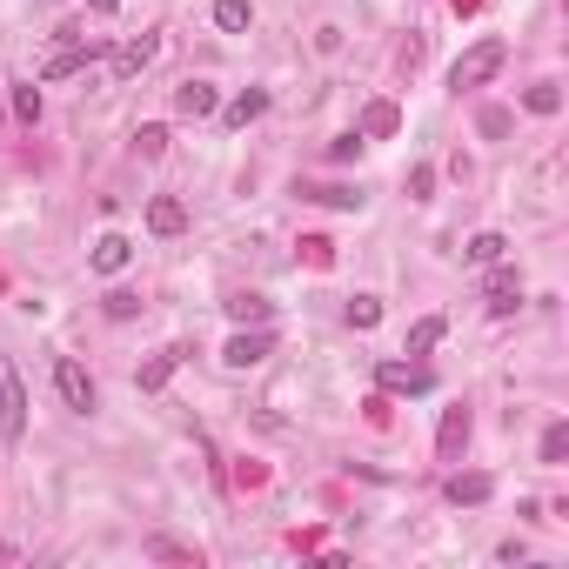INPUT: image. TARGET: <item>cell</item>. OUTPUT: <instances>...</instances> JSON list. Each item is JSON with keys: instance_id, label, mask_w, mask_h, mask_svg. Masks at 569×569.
I'll list each match as a JSON object with an SVG mask.
<instances>
[{"instance_id": "6da1fadb", "label": "cell", "mask_w": 569, "mask_h": 569, "mask_svg": "<svg viewBox=\"0 0 569 569\" xmlns=\"http://www.w3.org/2000/svg\"><path fill=\"white\" fill-rule=\"evenodd\" d=\"M503 61H509V47L496 41V34H489V41H476L456 67H449V88H456V94H462V88H482V81H489V74H496Z\"/></svg>"}, {"instance_id": "7a4b0ae2", "label": "cell", "mask_w": 569, "mask_h": 569, "mask_svg": "<svg viewBox=\"0 0 569 569\" xmlns=\"http://www.w3.org/2000/svg\"><path fill=\"white\" fill-rule=\"evenodd\" d=\"M21 429H27V389H21V369L0 355V436L21 442Z\"/></svg>"}, {"instance_id": "3957f363", "label": "cell", "mask_w": 569, "mask_h": 569, "mask_svg": "<svg viewBox=\"0 0 569 569\" xmlns=\"http://www.w3.org/2000/svg\"><path fill=\"white\" fill-rule=\"evenodd\" d=\"M268 355H275V335H268V322H255V329L241 322V335H228L221 362H228V369H255V362H268Z\"/></svg>"}, {"instance_id": "277c9868", "label": "cell", "mask_w": 569, "mask_h": 569, "mask_svg": "<svg viewBox=\"0 0 569 569\" xmlns=\"http://www.w3.org/2000/svg\"><path fill=\"white\" fill-rule=\"evenodd\" d=\"M375 382H382L389 395H429V389H436V375H429V362H422V355H409V362H382V369H375Z\"/></svg>"}, {"instance_id": "5b68a950", "label": "cell", "mask_w": 569, "mask_h": 569, "mask_svg": "<svg viewBox=\"0 0 569 569\" xmlns=\"http://www.w3.org/2000/svg\"><path fill=\"white\" fill-rule=\"evenodd\" d=\"M54 389H61V402L74 409V416H88V409H94V375L81 369L74 355H61V362H54Z\"/></svg>"}, {"instance_id": "8992f818", "label": "cell", "mask_w": 569, "mask_h": 569, "mask_svg": "<svg viewBox=\"0 0 569 569\" xmlns=\"http://www.w3.org/2000/svg\"><path fill=\"white\" fill-rule=\"evenodd\" d=\"M94 54H101V47H94L88 34H74V41H67V47H54V54H47L41 81H67V74H81V67L94 61Z\"/></svg>"}, {"instance_id": "52a82bcc", "label": "cell", "mask_w": 569, "mask_h": 569, "mask_svg": "<svg viewBox=\"0 0 569 569\" xmlns=\"http://www.w3.org/2000/svg\"><path fill=\"white\" fill-rule=\"evenodd\" d=\"M482 302H489V315H516V302H523V275L496 262V275L482 282Z\"/></svg>"}, {"instance_id": "ba28073f", "label": "cell", "mask_w": 569, "mask_h": 569, "mask_svg": "<svg viewBox=\"0 0 569 569\" xmlns=\"http://www.w3.org/2000/svg\"><path fill=\"white\" fill-rule=\"evenodd\" d=\"M215 108H221V94L208 88V81H181V88H175V114H181V121H208Z\"/></svg>"}, {"instance_id": "9c48e42d", "label": "cell", "mask_w": 569, "mask_h": 569, "mask_svg": "<svg viewBox=\"0 0 569 569\" xmlns=\"http://www.w3.org/2000/svg\"><path fill=\"white\" fill-rule=\"evenodd\" d=\"M489 496H496V482L482 476V469H456V476H449V503L456 509H476V503H489Z\"/></svg>"}, {"instance_id": "30bf717a", "label": "cell", "mask_w": 569, "mask_h": 569, "mask_svg": "<svg viewBox=\"0 0 569 569\" xmlns=\"http://www.w3.org/2000/svg\"><path fill=\"white\" fill-rule=\"evenodd\" d=\"M469 449V409H442V429H436V456L456 462Z\"/></svg>"}, {"instance_id": "8fae6325", "label": "cell", "mask_w": 569, "mask_h": 569, "mask_svg": "<svg viewBox=\"0 0 569 569\" xmlns=\"http://www.w3.org/2000/svg\"><path fill=\"white\" fill-rule=\"evenodd\" d=\"M134 262V241L128 235H101L94 241V275H121Z\"/></svg>"}, {"instance_id": "7c38bea8", "label": "cell", "mask_w": 569, "mask_h": 569, "mask_svg": "<svg viewBox=\"0 0 569 569\" xmlns=\"http://www.w3.org/2000/svg\"><path fill=\"white\" fill-rule=\"evenodd\" d=\"M148 228L154 235H181V228H188V208H181L175 195H154L148 201Z\"/></svg>"}, {"instance_id": "4fadbf2b", "label": "cell", "mask_w": 569, "mask_h": 569, "mask_svg": "<svg viewBox=\"0 0 569 569\" xmlns=\"http://www.w3.org/2000/svg\"><path fill=\"white\" fill-rule=\"evenodd\" d=\"M154 54H161V41H154V34H141V41H128V47H114V74L128 81V74H141Z\"/></svg>"}, {"instance_id": "5bb4252c", "label": "cell", "mask_w": 569, "mask_h": 569, "mask_svg": "<svg viewBox=\"0 0 569 569\" xmlns=\"http://www.w3.org/2000/svg\"><path fill=\"white\" fill-rule=\"evenodd\" d=\"M402 128V114H395V101H369V108H362V141H382V134H395Z\"/></svg>"}, {"instance_id": "9a60e30c", "label": "cell", "mask_w": 569, "mask_h": 569, "mask_svg": "<svg viewBox=\"0 0 569 569\" xmlns=\"http://www.w3.org/2000/svg\"><path fill=\"white\" fill-rule=\"evenodd\" d=\"M175 362H181V349H161V355H148V362H141V375H134V382H141V389H168V375H175Z\"/></svg>"}, {"instance_id": "2e32d148", "label": "cell", "mask_w": 569, "mask_h": 569, "mask_svg": "<svg viewBox=\"0 0 569 569\" xmlns=\"http://www.w3.org/2000/svg\"><path fill=\"white\" fill-rule=\"evenodd\" d=\"M221 114H228V128H248V121H262V114H268V94H262V88H248V94H235V101H228Z\"/></svg>"}, {"instance_id": "e0dca14e", "label": "cell", "mask_w": 569, "mask_h": 569, "mask_svg": "<svg viewBox=\"0 0 569 569\" xmlns=\"http://www.w3.org/2000/svg\"><path fill=\"white\" fill-rule=\"evenodd\" d=\"M462 255H469V262H482V268H496V262H503V255H509V241L496 235V228H482V235L469 241V248H462Z\"/></svg>"}, {"instance_id": "ac0fdd59", "label": "cell", "mask_w": 569, "mask_h": 569, "mask_svg": "<svg viewBox=\"0 0 569 569\" xmlns=\"http://www.w3.org/2000/svg\"><path fill=\"white\" fill-rule=\"evenodd\" d=\"M221 308H228L235 322H268V308H275V302H268V295H228Z\"/></svg>"}, {"instance_id": "d6986e66", "label": "cell", "mask_w": 569, "mask_h": 569, "mask_svg": "<svg viewBox=\"0 0 569 569\" xmlns=\"http://www.w3.org/2000/svg\"><path fill=\"white\" fill-rule=\"evenodd\" d=\"M436 342H442V315H422L416 329H409V349H402V355H429Z\"/></svg>"}, {"instance_id": "ffe728a7", "label": "cell", "mask_w": 569, "mask_h": 569, "mask_svg": "<svg viewBox=\"0 0 569 569\" xmlns=\"http://www.w3.org/2000/svg\"><path fill=\"white\" fill-rule=\"evenodd\" d=\"M248 21H255V7H248V0H215V27H228V34H241Z\"/></svg>"}, {"instance_id": "44dd1931", "label": "cell", "mask_w": 569, "mask_h": 569, "mask_svg": "<svg viewBox=\"0 0 569 569\" xmlns=\"http://www.w3.org/2000/svg\"><path fill=\"white\" fill-rule=\"evenodd\" d=\"M523 108H529V114H556V108H563V88H549V81H536V88L523 94Z\"/></svg>"}, {"instance_id": "7402d4cb", "label": "cell", "mask_w": 569, "mask_h": 569, "mask_svg": "<svg viewBox=\"0 0 569 569\" xmlns=\"http://www.w3.org/2000/svg\"><path fill=\"white\" fill-rule=\"evenodd\" d=\"M302 195L322 201V208H362V195H355V188H335V181H329V188H302Z\"/></svg>"}, {"instance_id": "603a6c76", "label": "cell", "mask_w": 569, "mask_h": 569, "mask_svg": "<svg viewBox=\"0 0 569 569\" xmlns=\"http://www.w3.org/2000/svg\"><path fill=\"white\" fill-rule=\"evenodd\" d=\"M375 322H382V302H375V295H355L349 302V329H375Z\"/></svg>"}, {"instance_id": "cb8c5ba5", "label": "cell", "mask_w": 569, "mask_h": 569, "mask_svg": "<svg viewBox=\"0 0 569 569\" xmlns=\"http://www.w3.org/2000/svg\"><path fill=\"white\" fill-rule=\"evenodd\" d=\"M569 456V422H549L543 429V462H563Z\"/></svg>"}, {"instance_id": "d4e9b609", "label": "cell", "mask_w": 569, "mask_h": 569, "mask_svg": "<svg viewBox=\"0 0 569 569\" xmlns=\"http://www.w3.org/2000/svg\"><path fill=\"white\" fill-rule=\"evenodd\" d=\"M302 255H308V268H329V262H335V241H329V235H308Z\"/></svg>"}, {"instance_id": "484cf974", "label": "cell", "mask_w": 569, "mask_h": 569, "mask_svg": "<svg viewBox=\"0 0 569 569\" xmlns=\"http://www.w3.org/2000/svg\"><path fill=\"white\" fill-rule=\"evenodd\" d=\"M134 148H141V154H148V161H154V154L168 148V128H161V121H148V128L134 134Z\"/></svg>"}, {"instance_id": "4316f807", "label": "cell", "mask_w": 569, "mask_h": 569, "mask_svg": "<svg viewBox=\"0 0 569 569\" xmlns=\"http://www.w3.org/2000/svg\"><path fill=\"white\" fill-rule=\"evenodd\" d=\"M148 556H161V563H195V549L168 543V536H154V543H148Z\"/></svg>"}, {"instance_id": "83f0119b", "label": "cell", "mask_w": 569, "mask_h": 569, "mask_svg": "<svg viewBox=\"0 0 569 569\" xmlns=\"http://www.w3.org/2000/svg\"><path fill=\"white\" fill-rule=\"evenodd\" d=\"M134 308H141V295H128V288H114V295H108V315H114V322H128Z\"/></svg>"}, {"instance_id": "f1b7e54d", "label": "cell", "mask_w": 569, "mask_h": 569, "mask_svg": "<svg viewBox=\"0 0 569 569\" xmlns=\"http://www.w3.org/2000/svg\"><path fill=\"white\" fill-rule=\"evenodd\" d=\"M14 114H21V121H41V88H21V94H14Z\"/></svg>"}, {"instance_id": "f546056e", "label": "cell", "mask_w": 569, "mask_h": 569, "mask_svg": "<svg viewBox=\"0 0 569 569\" xmlns=\"http://www.w3.org/2000/svg\"><path fill=\"white\" fill-rule=\"evenodd\" d=\"M482 134L503 141V134H509V108H482Z\"/></svg>"}, {"instance_id": "4dcf8cb0", "label": "cell", "mask_w": 569, "mask_h": 569, "mask_svg": "<svg viewBox=\"0 0 569 569\" xmlns=\"http://www.w3.org/2000/svg\"><path fill=\"white\" fill-rule=\"evenodd\" d=\"M355 154H362V134H342V141H329V161H335V168H342V161H355Z\"/></svg>"}, {"instance_id": "1f68e13d", "label": "cell", "mask_w": 569, "mask_h": 569, "mask_svg": "<svg viewBox=\"0 0 569 569\" xmlns=\"http://www.w3.org/2000/svg\"><path fill=\"white\" fill-rule=\"evenodd\" d=\"M429 188H436V168H409V195L422 201V195H429Z\"/></svg>"}, {"instance_id": "d6a6232c", "label": "cell", "mask_w": 569, "mask_h": 569, "mask_svg": "<svg viewBox=\"0 0 569 569\" xmlns=\"http://www.w3.org/2000/svg\"><path fill=\"white\" fill-rule=\"evenodd\" d=\"M94 14H121V0H88Z\"/></svg>"}]
</instances>
